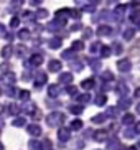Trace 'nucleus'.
<instances>
[]
</instances>
